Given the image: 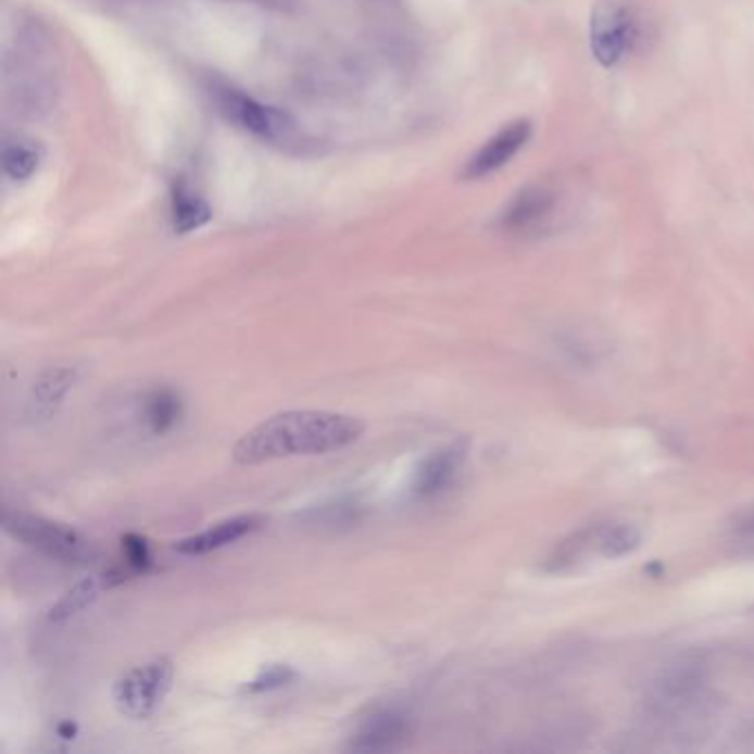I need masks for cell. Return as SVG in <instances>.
Returning a JSON list of instances; mask_svg holds the SVG:
<instances>
[{"label": "cell", "instance_id": "obj_20", "mask_svg": "<svg viewBox=\"0 0 754 754\" xmlns=\"http://www.w3.org/2000/svg\"><path fill=\"white\" fill-rule=\"evenodd\" d=\"M122 549H124V557H127L129 567L134 571H147L151 567V551L142 536L127 533L122 538Z\"/></svg>", "mask_w": 754, "mask_h": 754}, {"label": "cell", "instance_id": "obj_16", "mask_svg": "<svg viewBox=\"0 0 754 754\" xmlns=\"http://www.w3.org/2000/svg\"><path fill=\"white\" fill-rule=\"evenodd\" d=\"M144 416L153 433H166L181 418V399L168 388L155 390L147 397Z\"/></svg>", "mask_w": 754, "mask_h": 754}, {"label": "cell", "instance_id": "obj_19", "mask_svg": "<svg viewBox=\"0 0 754 754\" xmlns=\"http://www.w3.org/2000/svg\"><path fill=\"white\" fill-rule=\"evenodd\" d=\"M294 679V670L286 664H271L266 666L253 681L243 686V693L248 695H260V693H271Z\"/></svg>", "mask_w": 754, "mask_h": 754}, {"label": "cell", "instance_id": "obj_14", "mask_svg": "<svg viewBox=\"0 0 754 754\" xmlns=\"http://www.w3.org/2000/svg\"><path fill=\"white\" fill-rule=\"evenodd\" d=\"M78 372L72 367H55V369H47L40 379L34 386V394H32V403L36 405V414L49 416L55 405L65 399V394L72 390V386L76 384Z\"/></svg>", "mask_w": 754, "mask_h": 754}, {"label": "cell", "instance_id": "obj_11", "mask_svg": "<svg viewBox=\"0 0 754 754\" xmlns=\"http://www.w3.org/2000/svg\"><path fill=\"white\" fill-rule=\"evenodd\" d=\"M262 525H264L262 516H253V514L237 516V518H230V520L215 525L213 529H206L198 536L181 540L179 544H175V549L184 555H204V553H211V551L222 549L226 544H233L248 533L257 531Z\"/></svg>", "mask_w": 754, "mask_h": 754}, {"label": "cell", "instance_id": "obj_5", "mask_svg": "<svg viewBox=\"0 0 754 754\" xmlns=\"http://www.w3.org/2000/svg\"><path fill=\"white\" fill-rule=\"evenodd\" d=\"M636 36V18L624 0H598L591 12V51L602 67H615Z\"/></svg>", "mask_w": 754, "mask_h": 754}, {"label": "cell", "instance_id": "obj_10", "mask_svg": "<svg viewBox=\"0 0 754 754\" xmlns=\"http://www.w3.org/2000/svg\"><path fill=\"white\" fill-rule=\"evenodd\" d=\"M407 734V721L397 711H376L352 737L350 747L356 752L394 750Z\"/></svg>", "mask_w": 754, "mask_h": 754}, {"label": "cell", "instance_id": "obj_18", "mask_svg": "<svg viewBox=\"0 0 754 754\" xmlns=\"http://www.w3.org/2000/svg\"><path fill=\"white\" fill-rule=\"evenodd\" d=\"M642 544V533L638 527L619 523V525H606L600 538V553L604 557H624L633 553Z\"/></svg>", "mask_w": 754, "mask_h": 754}, {"label": "cell", "instance_id": "obj_15", "mask_svg": "<svg viewBox=\"0 0 754 754\" xmlns=\"http://www.w3.org/2000/svg\"><path fill=\"white\" fill-rule=\"evenodd\" d=\"M42 164V149L32 140H8L3 147V171L12 181H27Z\"/></svg>", "mask_w": 754, "mask_h": 754}, {"label": "cell", "instance_id": "obj_1", "mask_svg": "<svg viewBox=\"0 0 754 754\" xmlns=\"http://www.w3.org/2000/svg\"><path fill=\"white\" fill-rule=\"evenodd\" d=\"M363 431L365 423L348 414L284 412L243 433L233 450V458L248 467L286 456L328 454L350 448Z\"/></svg>", "mask_w": 754, "mask_h": 754}, {"label": "cell", "instance_id": "obj_9", "mask_svg": "<svg viewBox=\"0 0 754 754\" xmlns=\"http://www.w3.org/2000/svg\"><path fill=\"white\" fill-rule=\"evenodd\" d=\"M467 448H469L467 441H456L448 445L445 450L431 454L427 461H423V465L416 472L414 491L420 498H433L438 493H443L458 476L467 458Z\"/></svg>", "mask_w": 754, "mask_h": 754}, {"label": "cell", "instance_id": "obj_4", "mask_svg": "<svg viewBox=\"0 0 754 754\" xmlns=\"http://www.w3.org/2000/svg\"><path fill=\"white\" fill-rule=\"evenodd\" d=\"M173 673V662L168 657H158L120 677L113 686L117 711L129 719L151 717L168 695Z\"/></svg>", "mask_w": 754, "mask_h": 754}, {"label": "cell", "instance_id": "obj_12", "mask_svg": "<svg viewBox=\"0 0 754 754\" xmlns=\"http://www.w3.org/2000/svg\"><path fill=\"white\" fill-rule=\"evenodd\" d=\"M606 525L602 523H589L582 529L574 531L571 536L564 538L560 544H555V549L549 553V557L544 560V571L546 574H564L571 571L576 564L582 562V557L593 549L600 546V538Z\"/></svg>", "mask_w": 754, "mask_h": 754}, {"label": "cell", "instance_id": "obj_7", "mask_svg": "<svg viewBox=\"0 0 754 754\" xmlns=\"http://www.w3.org/2000/svg\"><path fill=\"white\" fill-rule=\"evenodd\" d=\"M533 127L529 120H514L491 136L465 164L463 179H485L505 168L531 140Z\"/></svg>", "mask_w": 754, "mask_h": 754}, {"label": "cell", "instance_id": "obj_17", "mask_svg": "<svg viewBox=\"0 0 754 754\" xmlns=\"http://www.w3.org/2000/svg\"><path fill=\"white\" fill-rule=\"evenodd\" d=\"M106 589L104 585V576H96V578H87L83 582H78L65 598H62L49 613V619L51 621H65L70 617H74L76 613L85 611L89 604L96 602L98 593Z\"/></svg>", "mask_w": 754, "mask_h": 754}, {"label": "cell", "instance_id": "obj_6", "mask_svg": "<svg viewBox=\"0 0 754 754\" xmlns=\"http://www.w3.org/2000/svg\"><path fill=\"white\" fill-rule=\"evenodd\" d=\"M706 686L704 666L698 662H681L668 668L651 688V708L662 715H679L702 698Z\"/></svg>", "mask_w": 754, "mask_h": 754}, {"label": "cell", "instance_id": "obj_3", "mask_svg": "<svg viewBox=\"0 0 754 754\" xmlns=\"http://www.w3.org/2000/svg\"><path fill=\"white\" fill-rule=\"evenodd\" d=\"M213 96L222 115L250 136L264 142H286L294 136V120L277 106L264 104L233 87H215Z\"/></svg>", "mask_w": 754, "mask_h": 754}, {"label": "cell", "instance_id": "obj_21", "mask_svg": "<svg viewBox=\"0 0 754 754\" xmlns=\"http://www.w3.org/2000/svg\"><path fill=\"white\" fill-rule=\"evenodd\" d=\"M734 533L741 538H754V510L745 512L737 523H734Z\"/></svg>", "mask_w": 754, "mask_h": 754}, {"label": "cell", "instance_id": "obj_22", "mask_svg": "<svg viewBox=\"0 0 754 754\" xmlns=\"http://www.w3.org/2000/svg\"><path fill=\"white\" fill-rule=\"evenodd\" d=\"M76 734H78V726H76L74 721H62V724H58V737H60V739L72 741Z\"/></svg>", "mask_w": 754, "mask_h": 754}, {"label": "cell", "instance_id": "obj_8", "mask_svg": "<svg viewBox=\"0 0 754 754\" xmlns=\"http://www.w3.org/2000/svg\"><path fill=\"white\" fill-rule=\"evenodd\" d=\"M557 196L546 184H529L512 198L500 215V226L510 233H525L536 228L555 209Z\"/></svg>", "mask_w": 754, "mask_h": 754}, {"label": "cell", "instance_id": "obj_13", "mask_svg": "<svg viewBox=\"0 0 754 754\" xmlns=\"http://www.w3.org/2000/svg\"><path fill=\"white\" fill-rule=\"evenodd\" d=\"M213 217V211L209 206V202L198 196L191 186L179 181L173 188L171 196V219H173V228L179 235L200 230L202 226H206Z\"/></svg>", "mask_w": 754, "mask_h": 754}, {"label": "cell", "instance_id": "obj_2", "mask_svg": "<svg viewBox=\"0 0 754 754\" xmlns=\"http://www.w3.org/2000/svg\"><path fill=\"white\" fill-rule=\"evenodd\" d=\"M5 529L40 553L70 564H87L96 557L93 544L76 529L27 514H5Z\"/></svg>", "mask_w": 754, "mask_h": 754}]
</instances>
